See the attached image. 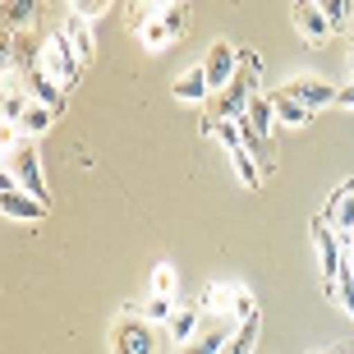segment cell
<instances>
[{"label": "cell", "mask_w": 354, "mask_h": 354, "mask_svg": "<svg viewBox=\"0 0 354 354\" xmlns=\"http://www.w3.org/2000/svg\"><path fill=\"white\" fill-rule=\"evenodd\" d=\"M258 79H263V60H258V51H239V74L230 79V88H221L216 97H207L212 120H244L249 102L258 97V92H253Z\"/></svg>", "instance_id": "6da1fadb"}, {"label": "cell", "mask_w": 354, "mask_h": 354, "mask_svg": "<svg viewBox=\"0 0 354 354\" xmlns=\"http://www.w3.org/2000/svg\"><path fill=\"white\" fill-rule=\"evenodd\" d=\"M212 138L230 152V166H235V180L244 184V189H263V166H258V157H253L249 147H244V138H239L235 120H212Z\"/></svg>", "instance_id": "7a4b0ae2"}, {"label": "cell", "mask_w": 354, "mask_h": 354, "mask_svg": "<svg viewBox=\"0 0 354 354\" xmlns=\"http://www.w3.org/2000/svg\"><path fill=\"white\" fill-rule=\"evenodd\" d=\"M5 175H14L19 189H28L32 198H41V203L51 207V184L41 180V157H37V147H32V143L5 147Z\"/></svg>", "instance_id": "3957f363"}, {"label": "cell", "mask_w": 354, "mask_h": 354, "mask_svg": "<svg viewBox=\"0 0 354 354\" xmlns=\"http://www.w3.org/2000/svg\"><path fill=\"white\" fill-rule=\"evenodd\" d=\"M37 65L46 69V74H51L60 88H74V83H79V74H83V55L74 51V41H69L65 32L55 28L51 37L41 41V60H37Z\"/></svg>", "instance_id": "277c9868"}, {"label": "cell", "mask_w": 354, "mask_h": 354, "mask_svg": "<svg viewBox=\"0 0 354 354\" xmlns=\"http://www.w3.org/2000/svg\"><path fill=\"white\" fill-rule=\"evenodd\" d=\"M111 354H157V331L143 313H120L111 327Z\"/></svg>", "instance_id": "5b68a950"}, {"label": "cell", "mask_w": 354, "mask_h": 354, "mask_svg": "<svg viewBox=\"0 0 354 354\" xmlns=\"http://www.w3.org/2000/svg\"><path fill=\"white\" fill-rule=\"evenodd\" d=\"M308 235H313V249H317V267H322V281L327 286H336V276H341L345 267V239L331 230L322 216H313V225H308Z\"/></svg>", "instance_id": "8992f818"}, {"label": "cell", "mask_w": 354, "mask_h": 354, "mask_svg": "<svg viewBox=\"0 0 354 354\" xmlns=\"http://www.w3.org/2000/svg\"><path fill=\"white\" fill-rule=\"evenodd\" d=\"M0 212H5L10 221L37 225L41 216H46V203H41V198H32L28 189H19V184H14V175H0Z\"/></svg>", "instance_id": "52a82bcc"}, {"label": "cell", "mask_w": 354, "mask_h": 354, "mask_svg": "<svg viewBox=\"0 0 354 354\" xmlns=\"http://www.w3.org/2000/svg\"><path fill=\"white\" fill-rule=\"evenodd\" d=\"M203 74H207L212 92L230 88V79L239 74V51H235V46H230L225 37H216V41L207 46V55H203Z\"/></svg>", "instance_id": "ba28073f"}, {"label": "cell", "mask_w": 354, "mask_h": 354, "mask_svg": "<svg viewBox=\"0 0 354 354\" xmlns=\"http://www.w3.org/2000/svg\"><path fill=\"white\" fill-rule=\"evenodd\" d=\"M143 46L147 51H166L175 37H184V5H171V10H161V14H152L143 24Z\"/></svg>", "instance_id": "9c48e42d"}, {"label": "cell", "mask_w": 354, "mask_h": 354, "mask_svg": "<svg viewBox=\"0 0 354 354\" xmlns=\"http://www.w3.org/2000/svg\"><path fill=\"white\" fill-rule=\"evenodd\" d=\"M235 331H239L235 317H207V322H203V331H198L194 341L180 345V354H221L225 345L235 341Z\"/></svg>", "instance_id": "30bf717a"}, {"label": "cell", "mask_w": 354, "mask_h": 354, "mask_svg": "<svg viewBox=\"0 0 354 354\" xmlns=\"http://www.w3.org/2000/svg\"><path fill=\"white\" fill-rule=\"evenodd\" d=\"M281 92H286V97H295V102H304L308 111H313V115L322 111V106H331L336 97H341V88H331L327 79H308V74H299V79H290Z\"/></svg>", "instance_id": "8fae6325"}, {"label": "cell", "mask_w": 354, "mask_h": 354, "mask_svg": "<svg viewBox=\"0 0 354 354\" xmlns=\"http://www.w3.org/2000/svg\"><path fill=\"white\" fill-rule=\"evenodd\" d=\"M322 221H327L341 239L354 235V180H345L341 189L327 198V212H322Z\"/></svg>", "instance_id": "7c38bea8"}, {"label": "cell", "mask_w": 354, "mask_h": 354, "mask_svg": "<svg viewBox=\"0 0 354 354\" xmlns=\"http://www.w3.org/2000/svg\"><path fill=\"white\" fill-rule=\"evenodd\" d=\"M295 28H299V37L304 41H327L331 32H336V28L327 24V14H322V5H317V0H295Z\"/></svg>", "instance_id": "4fadbf2b"}, {"label": "cell", "mask_w": 354, "mask_h": 354, "mask_svg": "<svg viewBox=\"0 0 354 354\" xmlns=\"http://www.w3.org/2000/svg\"><path fill=\"white\" fill-rule=\"evenodd\" d=\"M203 322H207V313H203L198 304H180V308H175V317L166 322V336H171L175 345H189L198 331H203Z\"/></svg>", "instance_id": "5bb4252c"}, {"label": "cell", "mask_w": 354, "mask_h": 354, "mask_svg": "<svg viewBox=\"0 0 354 354\" xmlns=\"http://www.w3.org/2000/svg\"><path fill=\"white\" fill-rule=\"evenodd\" d=\"M41 19V0H5V32H32Z\"/></svg>", "instance_id": "9a60e30c"}, {"label": "cell", "mask_w": 354, "mask_h": 354, "mask_svg": "<svg viewBox=\"0 0 354 354\" xmlns=\"http://www.w3.org/2000/svg\"><path fill=\"white\" fill-rule=\"evenodd\" d=\"M24 74H28V79H24V83H28V92H32V97H37L41 106H55V111H60V97H65V88H60V83H55L41 65L24 69Z\"/></svg>", "instance_id": "2e32d148"}, {"label": "cell", "mask_w": 354, "mask_h": 354, "mask_svg": "<svg viewBox=\"0 0 354 354\" xmlns=\"http://www.w3.org/2000/svg\"><path fill=\"white\" fill-rule=\"evenodd\" d=\"M207 92H212V83H207V74H203V65L184 69L180 79L171 83V97H180V102H207Z\"/></svg>", "instance_id": "e0dca14e"}, {"label": "cell", "mask_w": 354, "mask_h": 354, "mask_svg": "<svg viewBox=\"0 0 354 354\" xmlns=\"http://www.w3.org/2000/svg\"><path fill=\"white\" fill-rule=\"evenodd\" d=\"M272 106H276V120H281L286 129H304V124L313 120V111H308V106H304V102H295V97H286L281 88L272 92Z\"/></svg>", "instance_id": "ac0fdd59"}, {"label": "cell", "mask_w": 354, "mask_h": 354, "mask_svg": "<svg viewBox=\"0 0 354 354\" xmlns=\"http://www.w3.org/2000/svg\"><path fill=\"white\" fill-rule=\"evenodd\" d=\"M60 32L74 41V51L83 55V65H88L92 55H97V41H92V28H88V19H83V14H69L65 24H60Z\"/></svg>", "instance_id": "d6986e66"}, {"label": "cell", "mask_w": 354, "mask_h": 354, "mask_svg": "<svg viewBox=\"0 0 354 354\" xmlns=\"http://www.w3.org/2000/svg\"><path fill=\"white\" fill-rule=\"evenodd\" d=\"M258 331H263L258 313H253V317H244V322H239V331H235V341L225 345L221 354H253V345H258Z\"/></svg>", "instance_id": "ffe728a7"}, {"label": "cell", "mask_w": 354, "mask_h": 354, "mask_svg": "<svg viewBox=\"0 0 354 354\" xmlns=\"http://www.w3.org/2000/svg\"><path fill=\"white\" fill-rule=\"evenodd\" d=\"M51 120H55V106H28V115L19 120V133H41V129H51Z\"/></svg>", "instance_id": "44dd1931"}, {"label": "cell", "mask_w": 354, "mask_h": 354, "mask_svg": "<svg viewBox=\"0 0 354 354\" xmlns=\"http://www.w3.org/2000/svg\"><path fill=\"white\" fill-rule=\"evenodd\" d=\"M175 308H180L175 299H161V295H152V299L143 304V317H147V322H161V327H166V322L175 317Z\"/></svg>", "instance_id": "7402d4cb"}, {"label": "cell", "mask_w": 354, "mask_h": 354, "mask_svg": "<svg viewBox=\"0 0 354 354\" xmlns=\"http://www.w3.org/2000/svg\"><path fill=\"white\" fill-rule=\"evenodd\" d=\"M152 295L175 299V267L171 263H157V267H152Z\"/></svg>", "instance_id": "603a6c76"}, {"label": "cell", "mask_w": 354, "mask_h": 354, "mask_svg": "<svg viewBox=\"0 0 354 354\" xmlns=\"http://www.w3.org/2000/svg\"><path fill=\"white\" fill-rule=\"evenodd\" d=\"M317 5H322V14H327L331 28H345V24H350V0H317Z\"/></svg>", "instance_id": "cb8c5ba5"}, {"label": "cell", "mask_w": 354, "mask_h": 354, "mask_svg": "<svg viewBox=\"0 0 354 354\" xmlns=\"http://www.w3.org/2000/svg\"><path fill=\"white\" fill-rule=\"evenodd\" d=\"M69 5H74V14H83V19H102L115 0H69Z\"/></svg>", "instance_id": "d4e9b609"}, {"label": "cell", "mask_w": 354, "mask_h": 354, "mask_svg": "<svg viewBox=\"0 0 354 354\" xmlns=\"http://www.w3.org/2000/svg\"><path fill=\"white\" fill-rule=\"evenodd\" d=\"M336 102H341L345 111H354V83H345V88H341V97H336Z\"/></svg>", "instance_id": "484cf974"}, {"label": "cell", "mask_w": 354, "mask_h": 354, "mask_svg": "<svg viewBox=\"0 0 354 354\" xmlns=\"http://www.w3.org/2000/svg\"><path fill=\"white\" fill-rule=\"evenodd\" d=\"M171 5H180V0H147V10L161 14V10H171Z\"/></svg>", "instance_id": "4316f807"}, {"label": "cell", "mask_w": 354, "mask_h": 354, "mask_svg": "<svg viewBox=\"0 0 354 354\" xmlns=\"http://www.w3.org/2000/svg\"><path fill=\"white\" fill-rule=\"evenodd\" d=\"M350 60H354V37H350Z\"/></svg>", "instance_id": "83f0119b"}, {"label": "cell", "mask_w": 354, "mask_h": 354, "mask_svg": "<svg viewBox=\"0 0 354 354\" xmlns=\"http://www.w3.org/2000/svg\"><path fill=\"white\" fill-rule=\"evenodd\" d=\"M331 354H345V350H331Z\"/></svg>", "instance_id": "f1b7e54d"}]
</instances>
